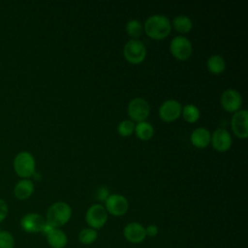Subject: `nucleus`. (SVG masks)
<instances>
[{
  "instance_id": "obj_25",
  "label": "nucleus",
  "mask_w": 248,
  "mask_h": 248,
  "mask_svg": "<svg viewBox=\"0 0 248 248\" xmlns=\"http://www.w3.org/2000/svg\"><path fill=\"white\" fill-rule=\"evenodd\" d=\"M0 248H15V238L10 232L0 231Z\"/></svg>"
},
{
  "instance_id": "obj_14",
  "label": "nucleus",
  "mask_w": 248,
  "mask_h": 248,
  "mask_svg": "<svg viewBox=\"0 0 248 248\" xmlns=\"http://www.w3.org/2000/svg\"><path fill=\"white\" fill-rule=\"evenodd\" d=\"M123 234H124V237L129 242L135 243V244L142 242L146 237L145 228L141 224L137 222H132L127 224L123 230Z\"/></svg>"
},
{
  "instance_id": "obj_21",
  "label": "nucleus",
  "mask_w": 248,
  "mask_h": 248,
  "mask_svg": "<svg viewBox=\"0 0 248 248\" xmlns=\"http://www.w3.org/2000/svg\"><path fill=\"white\" fill-rule=\"evenodd\" d=\"M183 119L188 123H194L200 118V109L193 104L185 105L181 109Z\"/></svg>"
},
{
  "instance_id": "obj_3",
  "label": "nucleus",
  "mask_w": 248,
  "mask_h": 248,
  "mask_svg": "<svg viewBox=\"0 0 248 248\" xmlns=\"http://www.w3.org/2000/svg\"><path fill=\"white\" fill-rule=\"evenodd\" d=\"M35 168V159L33 155L27 151L18 153L14 159V170L21 178L27 179L34 175Z\"/></svg>"
},
{
  "instance_id": "obj_17",
  "label": "nucleus",
  "mask_w": 248,
  "mask_h": 248,
  "mask_svg": "<svg viewBox=\"0 0 248 248\" xmlns=\"http://www.w3.org/2000/svg\"><path fill=\"white\" fill-rule=\"evenodd\" d=\"M46 237L51 248H64L68 242L66 233L57 228H53L46 234Z\"/></svg>"
},
{
  "instance_id": "obj_9",
  "label": "nucleus",
  "mask_w": 248,
  "mask_h": 248,
  "mask_svg": "<svg viewBox=\"0 0 248 248\" xmlns=\"http://www.w3.org/2000/svg\"><path fill=\"white\" fill-rule=\"evenodd\" d=\"M20 228L28 233H36L43 231L46 219L38 213H27L20 219Z\"/></svg>"
},
{
  "instance_id": "obj_18",
  "label": "nucleus",
  "mask_w": 248,
  "mask_h": 248,
  "mask_svg": "<svg viewBox=\"0 0 248 248\" xmlns=\"http://www.w3.org/2000/svg\"><path fill=\"white\" fill-rule=\"evenodd\" d=\"M134 132L140 140L145 141V140H149L153 137L154 128L149 122L141 121V122H138L135 125Z\"/></svg>"
},
{
  "instance_id": "obj_2",
  "label": "nucleus",
  "mask_w": 248,
  "mask_h": 248,
  "mask_svg": "<svg viewBox=\"0 0 248 248\" xmlns=\"http://www.w3.org/2000/svg\"><path fill=\"white\" fill-rule=\"evenodd\" d=\"M72 216V208L65 202H56L46 210V223L54 228L64 226Z\"/></svg>"
},
{
  "instance_id": "obj_12",
  "label": "nucleus",
  "mask_w": 248,
  "mask_h": 248,
  "mask_svg": "<svg viewBox=\"0 0 248 248\" xmlns=\"http://www.w3.org/2000/svg\"><path fill=\"white\" fill-rule=\"evenodd\" d=\"M181 109L182 106L178 101L174 99H169L161 104L159 108V116L162 120L170 122L180 116Z\"/></svg>"
},
{
  "instance_id": "obj_6",
  "label": "nucleus",
  "mask_w": 248,
  "mask_h": 248,
  "mask_svg": "<svg viewBox=\"0 0 248 248\" xmlns=\"http://www.w3.org/2000/svg\"><path fill=\"white\" fill-rule=\"evenodd\" d=\"M85 220L89 228L94 230L101 229L108 221V212L101 203L92 204L85 213Z\"/></svg>"
},
{
  "instance_id": "obj_20",
  "label": "nucleus",
  "mask_w": 248,
  "mask_h": 248,
  "mask_svg": "<svg viewBox=\"0 0 248 248\" xmlns=\"http://www.w3.org/2000/svg\"><path fill=\"white\" fill-rule=\"evenodd\" d=\"M172 26L176 31L180 33H188L191 31L193 27V22L189 16L180 15L173 18Z\"/></svg>"
},
{
  "instance_id": "obj_7",
  "label": "nucleus",
  "mask_w": 248,
  "mask_h": 248,
  "mask_svg": "<svg viewBox=\"0 0 248 248\" xmlns=\"http://www.w3.org/2000/svg\"><path fill=\"white\" fill-rule=\"evenodd\" d=\"M170 53L178 60H186L188 59L193 51L192 44L188 38L184 36H176L174 37L170 44Z\"/></svg>"
},
{
  "instance_id": "obj_22",
  "label": "nucleus",
  "mask_w": 248,
  "mask_h": 248,
  "mask_svg": "<svg viewBox=\"0 0 248 248\" xmlns=\"http://www.w3.org/2000/svg\"><path fill=\"white\" fill-rule=\"evenodd\" d=\"M98 237V232L92 228H84L78 233V239L82 244L89 245L96 241Z\"/></svg>"
},
{
  "instance_id": "obj_23",
  "label": "nucleus",
  "mask_w": 248,
  "mask_h": 248,
  "mask_svg": "<svg viewBox=\"0 0 248 248\" xmlns=\"http://www.w3.org/2000/svg\"><path fill=\"white\" fill-rule=\"evenodd\" d=\"M126 31L133 39H138L142 33V26L138 19H131L126 24Z\"/></svg>"
},
{
  "instance_id": "obj_4",
  "label": "nucleus",
  "mask_w": 248,
  "mask_h": 248,
  "mask_svg": "<svg viewBox=\"0 0 248 248\" xmlns=\"http://www.w3.org/2000/svg\"><path fill=\"white\" fill-rule=\"evenodd\" d=\"M123 54L129 63L140 64L145 59L146 47L141 41L138 39H131L125 44Z\"/></svg>"
},
{
  "instance_id": "obj_8",
  "label": "nucleus",
  "mask_w": 248,
  "mask_h": 248,
  "mask_svg": "<svg viewBox=\"0 0 248 248\" xmlns=\"http://www.w3.org/2000/svg\"><path fill=\"white\" fill-rule=\"evenodd\" d=\"M105 208L113 216H122L129 209L128 200L120 194H110L105 201Z\"/></svg>"
},
{
  "instance_id": "obj_15",
  "label": "nucleus",
  "mask_w": 248,
  "mask_h": 248,
  "mask_svg": "<svg viewBox=\"0 0 248 248\" xmlns=\"http://www.w3.org/2000/svg\"><path fill=\"white\" fill-rule=\"evenodd\" d=\"M211 140L210 132L203 127H199L195 129L190 136L191 143L197 148H205Z\"/></svg>"
},
{
  "instance_id": "obj_26",
  "label": "nucleus",
  "mask_w": 248,
  "mask_h": 248,
  "mask_svg": "<svg viewBox=\"0 0 248 248\" xmlns=\"http://www.w3.org/2000/svg\"><path fill=\"white\" fill-rule=\"evenodd\" d=\"M108 196H109V191L107 187L101 186L100 188H98V190H97V199L99 201L105 202Z\"/></svg>"
},
{
  "instance_id": "obj_28",
  "label": "nucleus",
  "mask_w": 248,
  "mask_h": 248,
  "mask_svg": "<svg viewBox=\"0 0 248 248\" xmlns=\"http://www.w3.org/2000/svg\"><path fill=\"white\" fill-rule=\"evenodd\" d=\"M159 232V230H158V227L156 225H148L146 228H145V233H146V236H150V237H154L158 234Z\"/></svg>"
},
{
  "instance_id": "obj_16",
  "label": "nucleus",
  "mask_w": 248,
  "mask_h": 248,
  "mask_svg": "<svg viewBox=\"0 0 248 248\" xmlns=\"http://www.w3.org/2000/svg\"><path fill=\"white\" fill-rule=\"evenodd\" d=\"M33 192H34V184L30 179L19 180L14 188V194L16 198L20 201H24L30 198Z\"/></svg>"
},
{
  "instance_id": "obj_24",
  "label": "nucleus",
  "mask_w": 248,
  "mask_h": 248,
  "mask_svg": "<svg viewBox=\"0 0 248 248\" xmlns=\"http://www.w3.org/2000/svg\"><path fill=\"white\" fill-rule=\"evenodd\" d=\"M135 123L132 120H122L117 126V132L122 137H129L134 133Z\"/></svg>"
},
{
  "instance_id": "obj_1",
  "label": "nucleus",
  "mask_w": 248,
  "mask_h": 248,
  "mask_svg": "<svg viewBox=\"0 0 248 248\" xmlns=\"http://www.w3.org/2000/svg\"><path fill=\"white\" fill-rule=\"evenodd\" d=\"M145 34L154 40H162L170 33L171 25L170 19L164 15L150 16L144 23Z\"/></svg>"
},
{
  "instance_id": "obj_27",
  "label": "nucleus",
  "mask_w": 248,
  "mask_h": 248,
  "mask_svg": "<svg viewBox=\"0 0 248 248\" xmlns=\"http://www.w3.org/2000/svg\"><path fill=\"white\" fill-rule=\"evenodd\" d=\"M8 211H9V208H8L7 202L4 200L0 199V223L5 220V218L8 215Z\"/></svg>"
},
{
  "instance_id": "obj_19",
  "label": "nucleus",
  "mask_w": 248,
  "mask_h": 248,
  "mask_svg": "<svg viewBox=\"0 0 248 248\" xmlns=\"http://www.w3.org/2000/svg\"><path fill=\"white\" fill-rule=\"evenodd\" d=\"M206 67L210 73L218 75L225 71L226 62L223 56H221L220 54H213L207 59Z\"/></svg>"
},
{
  "instance_id": "obj_13",
  "label": "nucleus",
  "mask_w": 248,
  "mask_h": 248,
  "mask_svg": "<svg viewBox=\"0 0 248 248\" xmlns=\"http://www.w3.org/2000/svg\"><path fill=\"white\" fill-rule=\"evenodd\" d=\"M210 141L213 148L219 152H225L229 150L232 143L231 134L223 128H218L212 133Z\"/></svg>"
},
{
  "instance_id": "obj_5",
  "label": "nucleus",
  "mask_w": 248,
  "mask_h": 248,
  "mask_svg": "<svg viewBox=\"0 0 248 248\" xmlns=\"http://www.w3.org/2000/svg\"><path fill=\"white\" fill-rule=\"evenodd\" d=\"M127 112L132 121H145L150 113V106L145 99L137 97L129 102L127 107Z\"/></svg>"
},
{
  "instance_id": "obj_10",
  "label": "nucleus",
  "mask_w": 248,
  "mask_h": 248,
  "mask_svg": "<svg viewBox=\"0 0 248 248\" xmlns=\"http://www.w3.org/2000/svg\"><path fill=\"white\" fill-rule=\"evenodd\" d=\"M223 108L229 112H236L242 106V97L240 93L232 88L225 90L220 98Z\"/></svg>"
},
{
  "instance_id": "obj_11",
  "label": "nucleus",
  "mask_w": 248,
  "mask_h": 248,
  "mask_svg": "<svg viewBox=\"0 0 248 248\" xmlns=\"http://www.w3.org/2000/svg\"><path fill=\"white\" fill-rule=\"evenodd\" d=\"M232 130L239 139H246L248 136V111L239 109L233 113L232 117Z\"/></svg>"
}]
</instances>
